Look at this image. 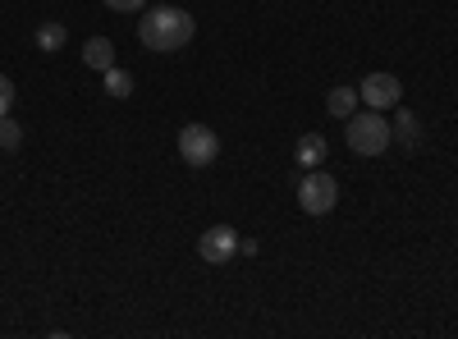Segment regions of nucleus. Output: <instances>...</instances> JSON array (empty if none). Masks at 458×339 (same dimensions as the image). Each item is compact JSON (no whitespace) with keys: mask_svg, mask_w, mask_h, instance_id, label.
Masks as SVG:
<instances>
[{"mask_svg":"<svg viewBox=\"0 0 458 339\" xmlns=\"http://www.w3.org/2000/svg\"><path fill=\"white\" fill-rule=\"evenodd\" d=\"M193 14L179 10V5H147L142 19H138V42L147 51H157V55H170V51H183L188 42H193Z\"/></svg>","mask_w":458,"mask_h":339,"instance_id":"nucleus-1","label":"nucleus"},{"mask_svg":"<svg viewBox=\"0 0 458 339\" xmlns=\"http://www.w3.org/2000/svg\"><path fill=\"white\" fill-rule=\"evenodd\" d=\"M344 138H349V152L353 157H367V161H376L386 147L394 142V129H390V120H386V110H353L349 120H344Z\"/></svg>","mask_w":458,"mask_h":339,"instance_id":"nucleus-2","label":"nucleus"},{"mask_svg":"<svg viewBox=\"0 0 458 339\" xmlns=\"http://www.w3.org/2000/svg\"><path fill=\"white\" fill-rule=\"evenodd\" d=\"M179 157L193 165V170H207L220 161V133L211 124H183L179 129Z\"/></svg>","mask_w":458,"mask_h":339,"instance_id":"nucleus-3","label":"nucleus"},{"mask_svg":"<svg viewBox=\"0 0 458 339\" xmlns=\"http://www.w3.org/2000/svg\"><path fill=\"white\" fill-rule=\"evenodd\" d=\"M335 202H339V179L335 174H326L321 165L302 174V183H298V207L302 211L308 216H330Z\"/></svg>","mask_w":458,"mask_h":339,"instance_id":"nucleus-4","label":"nucleus"},{"mask_svg":"<svg viewBox=\"0 0 458 339\" xmlns=\"http://www.w3.org/2000/svg\"><path fill=\"white\" fill-rule=\"evenodd\" d=\"M358 101L371 106V110H394L403 101V83L394 79V73H367V79L358 83Z\"/></svg>","mask_w":458,"mask_h":339,"instance_id":"nucleus-5","label":"nucleus"},{"mask_svg":"<svg viewBox=\"0 0 458 339\" xmlns=\"http://www.w3.org/2000/svg\"><path fill=\"white\" fill-rule=\"evenodd\" d=\"M234 252H239V230H229V225H211L198 239V257L207 267H225V261H234Z\"/></svg>","mask_w":458,"mask_h":339,"instance_id":"nucleus-6","label":"nucleus"},{"mask_svg":"<svg viewBox=\"0 0 458 339\" xmlns=\"http://www.w3.org/2000/svg\"><path fill=\"white\" fill-rule=\"evenodd\" d=\"M326 152H330V147H326V138H321V133H302V138H298V147H293V161H298L302 170H317V165L326 161Z\"/></svg>","mask_w":458,"mask_h":339,"instance_id":"nucleus-7","label":"nucleus"},{"mask_svg":"<svg viewBox=\"0 0 458 339\" xmlns=\"http://www.w3.org/2000/svg\"><path fill=\"white\" fill-rule=\"evenodd\" d=\"M83 64L97 69V73H106L114 64V42H110V37H88V42H83Z\"/></svg>","mask_w":458,"mask_h":339,"instance_id":"nucleus-8","label":"nucleus"},{"mask_svg":"<svg viewBox=\"0 0 458 339\" xmlns=\"http://www.w3.org/2000/svg\"><path fill=\"white\" fill-rule=\"evenodd\" d=\"M326 110L335 120H349L353 110H358V88H330L326 92Z\"/></svg>","mask_w":458,"mask_h":339,"instance_id":"nucleus-9","label":"nucleus"},{"mask_svg":"<svg viewBox=\"0 0 458 339\" xmlns=\"http://www.w3.org/2000/svg\"><path fill=\"white\" fill-rule=\"evenodd\" d=\"M390 129H394V142H403V147H417V142H422V124H417L412 110H399V115L390 120Z\"/></svg>","mask_w":458,"mask_h":339,"instance_id":"nucleus-10","label":"nucleus"},{"mask_svg":"<svg viewBox=\"0 0 458 339\" xmlns=\"http://www.w3.org/2000/svg\"><path fill=\"white\" fill-rule=\"evenodd\" d=\"M64 42H69V28L64 23H42V28H37V51L55 55V51H64Z\"/></svg>","mask_w":458,"mask_h":339,"instance_id":"nucleus-11","label":"nucleus"},{"mask_svg":"<svg viewBox=\"0 0 458 339\" xmlns=\"http://www.w3.org/2000/svg\"><path fill=\"white\" fill-rule=\"evenodd\" d=\"M101 79H106V92H110V97H120V101L133 92V73H129V69H120V64H110V69L101 73Z\"/></svg>","mask_w":458,"mask_h":339,"instance_id":"nucleus-12","label":"nucleus"},{"mask_svg":"<svg viewBox=\"0 0 458 339\" xmlns=\"http://www.w3.org/2000/svg\"><path fill=\"white\" fill-rule=\"evenodd\" d=\"M19 147H23V129L10 115H0V152H19Z\"/></svg>","mask_w":458,"mask_h":339,"instance_id":"nucleus-13","label":"nucleus"},{"mask_svg":"<svg viewBox=\"0 0 458 339\" xmlns=\"http://www.w3.org/2000/svg\"><path fill=\"white\" fill-rule=\"evenodd\" d=\"M101 5H106L110 14H142L151 0H101Z\"/></svg>","mask_w":458,"mask_h":339,"instance_id":"nucleus-14","label":"nucleus"},{"mask_svg":"<svg viewBox=\"0 0 458 339\" xmlns=\"http://www.w3.org/2000/svg\"><path fill=\"white\" fill-rule=\"evenodd\" d=\"M10 106H14V83L0 73V115H10Z\"/></svg>","mask_w":458,"mask_h":339,"instance_id":"nucleus-15","label":"nucleus"},{"mask_svg":"<svg viewBox=\"0 0 458 339\" xmlns=\"http://www.w3.org/2000/svg\"><path fill=\"white\" fill-rule=\"evenodd\" d=\"M239 252L243 257H257V239H239Z\"/></svg>","mask_w":458,"mask_h":339,"instance_id":"nucleus-16","label":"nucleus"}]
</instances>
